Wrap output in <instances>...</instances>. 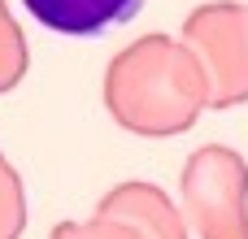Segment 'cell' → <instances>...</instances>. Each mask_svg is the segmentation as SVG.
Here are the masks:
<instances>
[{
	"instance_id": "cell-1",
	"label": "cell",
	"mask_w": 248,
	"mask_h": 239,
	"mask_svg": "<svg viewBox=\"0 0 248 239\" xmlns=\"http://www.w3.org/2000/svg\"><path fill=\"white\" fill-rule=\"evenodd\" d=\"M17 4L26 9V17L35 26L65 35V39L109 35L144 9V0H17Z\"/></svg>"
}]
</instances>
